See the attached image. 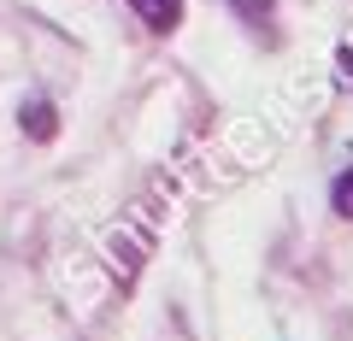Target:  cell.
Listing matches in <instances>:
<instances>
[{
    "mask_svg": "<svg viewBox=\"0 0 353 341\" xmlns=\"http://www.w3.org/2000/svg\"><path fill=\"white\" fill-rule=\"evenodd\" d=\"M336 83L353 89V48H336Z\"/></svg>",
    "mask_w": 353,
    "mask_h": 341,
    "instance_id": "cell-5",
    "label": "cell"
},
{
    "mask_svg": "<svg viewBox=\"0 0 353 341\" xmlns=\"http://www.w3.org/2000/svg\"><path fill=\"white\" fill-rule=\"evenodd\" d=\"M18 124H24V136H30V141H53V136H59V112H53L41 94H36V101H24Z\"/></svg>",
    "mask_w": 353,
    "mask_h": 341,
    "instance_id": "cell-2",
    "label": "cell"
},
{
    "mask_svg": "<svg viewBox=\"0 0 353 341\" xmlns=\"http://www.w3.org/2000/svg\"><path fill=\"white\" fill-rule=\"evenodd\" d=\"M230 12H236L241 24H253V30H271L277 6H271V0H230Z\"/></svg>",
    "mask_w": 353,
    "mask_h": 341,
    "instance_id": "cell-3",
    "label": "cell"
},
{
    "mask_svg": "<svg viewBox=\"0 0 353 341\" xmlns=\"http://www.w3.org/2000/svg\"><path fill=\"white\" fill-rule=\"evenodd\" d=\"M330 200H336V212H341V218H353V165H347V171L336 177V189H330Z\"/></svg>",
    "mask_w": 353,
    "mask_h": 341,
    "instance_id": "cell-4",
    "label": "cell"
},
{
    "mask_svg": "<svg viewBox=\"0 0 353 341\" xmlns=\"http://www.w3.org/2000/svg\"><path fill=\"white\" fill-rule=\"evenodd\" d=\"M124 6L153 30V36H171V30L183 24V0H124Z\"/></svg>",
    "mask_w": 353,
    "mask_h": 341,
    "instance_id": "cell-1",
    "label": "cell"
}]
</instances>
